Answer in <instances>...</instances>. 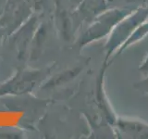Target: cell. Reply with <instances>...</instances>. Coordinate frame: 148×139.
<instances>
[{
  "label": "cell",
  "mask_w": 148,
  "mask_h": 139,
  "mask_svg": "<svg viewBox=\"0 0 148 139\" xmlns=\"http://www.w3.org/2000/svg\"><path fill=\"white\" fill-rule=\"evenodd\" d=\"M145 70H146V71H148V62H147V64L145 66Z\"/></svg>",
  "instance_id": "1"
}]
</instances>
